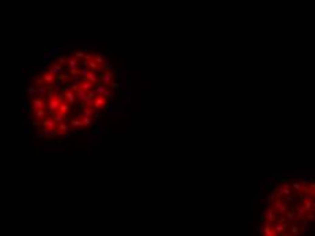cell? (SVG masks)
Wrapping results in <instances>:
<instances>
[{
	"instance_id": "obj_1",
	"label": "cell",
	"mask_w": 315,
	"mask_h": 236,
	"mask_svg": "<svg viewBox=\"0 0 315 236\" xmlns=\"http://www.w3.org/2000/svg\"><path fill=\"white\" fill-rule=\"evenodd\" d=\"M43 59L25 86L27 130L45 144L91 135L122 101L121 79L110 60L83 49Z\"/></svg>"
},
{
	"instance_id": "obj_2",
	"label": "cell",
	"mask_w": 315,
	"mask_h": 236,
	"mask_svg": "<svg viewBox=\"0 0 315 236\" xmlns=\"http://www.w3.org/2000/svg\"><path fill=\"white\" fill-rule=\"evenodd\" d=\"M315 221V180L277 178L268 187L258 212L259 236H306Z\"/></svg>"
}]
</instances>
